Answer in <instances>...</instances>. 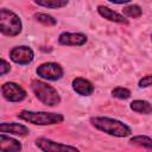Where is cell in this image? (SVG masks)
Instances as JSON below:
<instances>
[{
    "label": "cell",
    "instance_id": "cell-1",
    "mask_svg": "<svg viewBox=\"0 0 152 152\" xmlns=\"http://www.w3.org/2000/svg\"><path fill=\"white\" fill-rule=\"evenodd\" d=\"M90 124L99 131L107 133L112 137L125 138L131 135L132 129L128 125L124 124L120 120L107 118V116H93L90 118Z\"/></svg>",
    "mask_w": 152,
    "mask_h": 152
},
{
    "label": "cell",
    "instance_id": "cell-2",
    "mask_svg": "<svg viewBox=\"0 0 152 152\" xmlns=\"http://www.w3.org/2000/svg\"><path fill=\"white\" fill-rule=\"evenodd\" d=\"M18 119L24 120L26 122L38 125V126H48V125H57L63 122L64 116L59 113H49V112H33V110H21L17 114Z\"/></svg>",
    "mask_w": 152,
    "mask_h": 152
},
{
    "label": "cell",
    "instance_id": "cell-3",
    "mask_svg": "<svg viewBox=\"0 0 152 152\" xmlns=\"http://www.w3.org/2000/svg\"><path fill=\"white\" fill-rule=\"evenodd\" d=\"M31 89L36 97L46 106H56L61 102V96L58 91L50 84L40 80H32L31 81Z\"/></svg>",
    "mask_w": 152,
    "mask_h": 152
},
{
    "label": "cell",
    "instance_id": "cell-4",
    "mask_svg": "<svg viewBox=\"0 0 152 152\" xmlns=\"http://www.w3.org/2000/svg\"><path fill=\"white\" fill-rule=\"evenodd\" d=\"M23 25L20 18L7 8L0 10V32L8 37L18 36L21 32Z\"/></svg>",
    "mask_w": 152,
    "mask_h": 152
},
{
    "label": "cell",
    "instance_id": "cell-5",
    "mask_svg": "<svg viewBox=\"0 0 152 152\" xmlns=\"http://www.w3.org/2000/svg\"><path fill=\"white\" fill-rule=\"evenodd\" d=\"M36 146L43 152H80L75 146L61 144L48 138H38L36 140Z\"/></svg>",
    "mask_w": 152,
    "mask_h": 152
},
{
    "label": "cell",
    "instance_id": "cell-6",
    "mask_svg": "<svg viewBox=\"0 0 152 152\" xmlns=\"http://www.w3.org/2000/svg\"><path fill=\"white\" fill-rule=\"evenodd\" d=\"M37 75L43 78V80H48V81H57L59 78H62L63 76V68L55 62H46L40 64L37 69H36Z\"/></svg>",
    "mask_w": 152,
    "mask_h": 152
},
{
    "label": "cell",
    "instance_id": "cell-7",
    "mask_svg": "<svg viewBox=\"0 0 152 152\" xmlns=\"http://www.w3.org/2000/svg\"><path fill=\"white\" fill-rule=\"evenodd\" d=\"M1 94L10 102H20L26 97V91L23 87L14 82H6L1 86Z\"/></svg>",
    "mask_w": 152,
    "mask_h": 152
},
{
    "label": "cell",
    "instance_id": "cell-8",
    "mask_svg": "<svg viewBox=\"0 0 152 152\" xmlns=\"http://www.w3.org/2000/svg\"><path fill=\"white\" fill-rule=\"evenodd\" d=\"M10 58H11V61H13L17 64L27 65L33 61L34 53H33V50L30 46L20 45V46L13 48L10 51Z\"/></svg>",
    "mask_w": 152,
    "mask_h": 152
},
{
    "label": "cell",
    "instance_id": "cell-9",
    "mask_svg": "<svg viewBox=\"0 0 152 152\" xmlns=\"http://www.w3.org/2000/svg\"><path fill=\"white\" fill-rule=\"evenodd\" d=\"M58 43L66 46H82L87 43V36L83 33L63 32L58 37Z\"/></svg>",
    "mask_w": 152,
    "mask_h": 152
},
{
    "label": "cell",
    "instance_id": "cell-10",
    "mask_svg": "<svg viewBox=\"0 0 152 152\" xmlns=\"http://www.w3.org/2000/svg\"><path fill=\"white\" fill-rule=\"evenodd\" d=\"M72 89L76 91L78 95L82 96H89L94 91V86L90 81L82 78V77H76L72 80Z\"/></svg>",
    "mask_w": 152,
    "mask_h": 152
},
{
    "label": "cell",
    "instance_id": "cell-11",
    "mask_svg": "<svg viewBox=\"0 0 152 152\" xmlns=\"http://www.w3.org/2000/svg\"><path fill=\"white\" fill-rule=\"evenodd\" d=\"M0 132L1 133H10L19 137H25L28 134V128L23 124L17 122H2L0 124Z\"/></svg>",
    "mask_w": 152,
    "mask_h": 152
},
{
    "label": "cell",
    "instance_id": "cell-12",
    "mask_svg": "<svg viewBox=\"0 0 152 152\" xmlns=\"http://www.w3.org/2000/svg\"><path fill=\"white\" fill-rule=\"evenodd\" d=\"M23 148L21 144L11 137H7L5 133L0 134V152H20Z\"/></svg>",
    "mask_w": 152,
    "mask_h": 152
},
{
    "label": "cell",
    "instance_id": "cell-13",
    "mask_svg": "<svg viewBox=\"0 0 152 152\" xmlns=\"http://www.w3.org/2000/svg\"><path fill=\"white\" fill-rule=\"evenodd\" d=\"M97 12L101 17H103L104 19H107L109 21H114V23H119V24H128V20L124 15H121L120 13H118L103 5L97 6Z\"/></svg>",
    "mask_w": 152,
    "mask_h": 152
},
{
    "label": "cell",
    "instance_id": "cell-14",
    "mask_svg": "<svg viewBox=\"0 0 152 152\" xmlns=\"http://www.w3.org/2000/svg\"><path fill=\"white\" fill-rule=\"evenodd\" d=\"M129 107L133 112H137L139 114H145V115L152 114V104L145 100H133Z\"/></svg>",
    "mask_w": 152,
    "mask_h": 152
},
{
    "label": "cell",
    "instance_id": "cell-15",
    "mask_svg": "<svg viewBox=\"0 0 152 152\" xmlns=\"http://www.w3.org/2000/svg\"><path fill=\"white\" fill-rule=\"evenodd\" d=\"M129 144L139 147H144L147 150H152V138L147 135H135L129 139Z\"/></svg>",
    "mask_w": 152,
    "mask_h": 152
},
{
    "label": "cell",
    "instance_id": "cell-16",
    "mask_svg": "<svg viewBox=\"0 0 152 152\" xmlns=\"http://www.w3.org/2000/svg\"><path fill=\"white\" fill-rule=\"evenodd\" d=\"M34 4L46 8H61L68 5L66 0H34Z\"/></svg>",
    "mask_w": 152,
    "mask_h": 152
},
{
    "label": "cell",
    "instance_id": "cell-17",
    "mask_svg": "<svg viewBox=\"0 0 152 152\" xmlns=\"http://www.w3.org/2000/svg\"><path fill=\"white\" fill-rule=\"evenodd\" d=\"M34 19L37 21H39L40 24L45 25V26H53L57 24V20L50 15V14H46V13H36L34 14Z\"/></svg>",
    "mask_w": 152,
    "mask_h": 152
},
{
    "label": "cell",
    "instance_id": "cell-18",
    "mask_svg": "<svg viewBox=\"0 0 152 152\" xmlns=\"http://www.w3.org/2000/svg\"><path fill=\"white\" fill-rule=\"evenodd\" d=\"M124 14L129 17V18H139L142 13L141 8L138 6V5H129V6H126L124 10H122Z\"/></svg>",
    "mask_w": 152,
    "mask_h": 152
},
{
    "label": "cell",
    "instance_id": "cell-19",
    "mask_svg": "<svg viewBox=\"0 0 152 152\" xmlns=\"http://www.w3.org/2000/svg\"><path fill=\"white\" fill-rule=\"evenodd\" d=\"M112 95L116 99H120V100H127L129 99L131 96V91L127 89V88H124V87H116L112 90Z\"/></svg>",
    "mask_w": 152,
    "mask_h": 152
},
{
    "label": "cell",
    "instance_id": "cell-20",
    "mask_svg": "<svg viewBox=\"0 0 152 152\" xmlns=\"http://www.w3.org/2000/svg\"><path fill=\"white\" fill-rule=\"evenodd\" d=\"M138 86L140 88H146V87L152 86V75H147V76H144L142 78H140Z\"/></svg>",
    "mask_w": 152,
    "mask_h": 152
},
{
    "label": "cell",
    "instance_id": "cell-21",
    "mask_svg": "<svg viewBox=\"0 0 152 152\" xmlns=\"http://www.w3.org/2000/svg\"><path fill=\"white\" fill-rule=\"evenodd\" d=\"M11 70V65L8 62H6L4 58H1V64H0V75L4 76L5 74H7Z\"/></svg>",
    "mask_w": 152,
    "mask_h": 152
},
{
    "label": "cell",
    "instance_id": "cell-22",
    "mask_svg": "<svg viewBox=\"0 0 152 152\" xmlns=\"http://www.w3.org/2000/svg\"><path fill=\"white\" fill-rule=\"evenodd\" d=\"M151 38H152V37H151Z\"/></svg>",
    "mask_w": 152,
    "mask_h": 152
}]
</instances>
